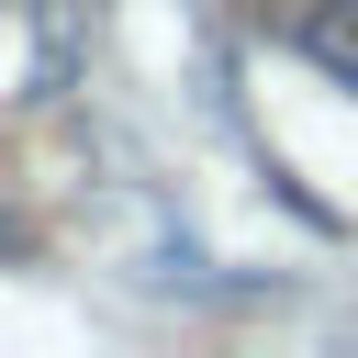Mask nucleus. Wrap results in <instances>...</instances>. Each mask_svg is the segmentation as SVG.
<instances>
[{
  "label": "nucleus",
  "instance_id": "obj_1",
  "mask_svg": "<svg viewBox=\"0 0 358 358\" xmlns=\"http://www.w3.org/2000/svg\"><path fill=\"white\" fill-rule=\"evenodd\" d=\"M302 45H313V56H324V67L358 90V0H324V11L302 22Z\"/></svg>",
  "mask_w": 358,
  "mask_h": 358
}]
</instances>
